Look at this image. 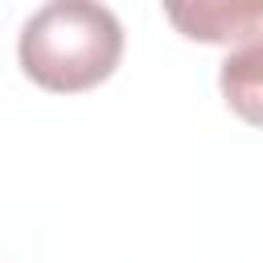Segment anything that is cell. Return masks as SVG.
Returning <instances> with one entry per match:
<instances>
[{
	"label": "cell",
	"instance_id": "obj_1",
	"mask_svg": "<svg viewBox=\"0 0 263 263\" xmlns=\"http://www.w3.org/2000/svg\"><path fill=\"white\" fill-rule=\"evenodd\" d=\"M21 70L58 95L99 86L123 53V25L95 0H49L21 25Z\"/></svg>",
	"mask_w": 263,
	"mask_h": 263
},
{
	"label": "cell",
	"instance_id": "obj_2",
	"mask_svg": "<svg viewBox=\"0 0 263 263\" xmlns=\"http://www.w3.org/2000/svg\"><path fill=\"white\" fill-rule=\"evenodd\" d=\"M164 16L193 41L230 45L251 41L263 33V0H193V4H164Z\"/></svg>",
	"mask_w": 263,
	"mask_h": 263
},
{
	"label": "cell",
	"instance_id": "obj_3",
	"mask_svg": "<svg viewBox=\"0 0 263 263\" xmlns=\"http://www.w3.org/2000/svg\"><path fill=\"white\" fill-rule=\"evenodd\" d=\"M218 86H222L226 107H230L238 119L263 127V33L251 37L247 45H238V49L222 62Z\"/></svg>",
	"mask_w": 263,
	"mask_h": 263
}]
</instances>
